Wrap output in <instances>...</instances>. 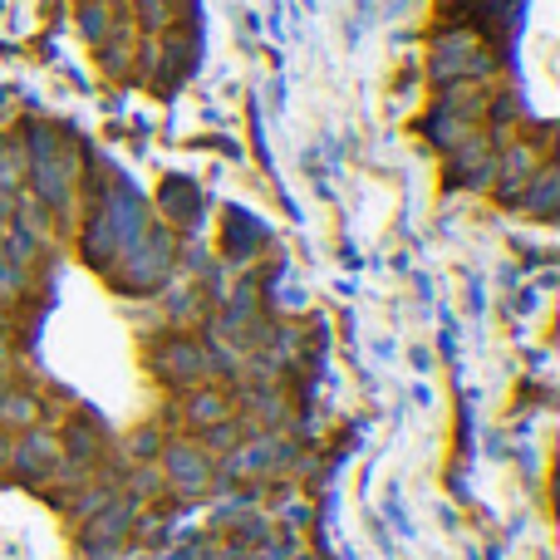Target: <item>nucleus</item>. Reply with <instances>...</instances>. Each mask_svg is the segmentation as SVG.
I'll list each match as a JSON object with an SVG mask.
<instances>
[{"label": "nucleus", "instance_id": "nucleus-1", "mask_svg": "<svg viewBox=\"0 0 560 560\" xmlns=\"http://www.w3.org/2000/svg\"><path fill=\"white\" fill-rule=\"evenodd\" d=\"M173 266H177V236L167 232V226H143V232L118 252V261L108 266L104 276L114 280V290H124V295H148V290L167 285Z\"/></svg>", "mask_w": 560, "mask_h": 560}, {"label": "nucleus", "instance_id": "nucleus-2", "mask_svg": "<svg viewBox=\"0 0 560 560\" xmlns=\"http://www.w3.org/2000/svg\"><path fill=\"white\" fill-rule=\"evenodd\" d=\"M148 364H153V374L163 378L167 388H192V384H207L212 378V349H207L202 335H187V329H173V335H163L153 349H148Z\"/></svg>", "mask_w": 560, "mask_h": 560}, {"label": "nucleus", "instance_id": "nucleus-3", "mask_svg": "<svg viewBox=\"0 0 560 560\" xmlns=\"http://www.w3.org/2000/svg\"><path fill=\"white\" fill-rule=\"evenodd\" d=\"M158 472H163V492L202 497L217 482V457L197 438H167L158 453Z\"/></svg>", "mask_w": 560, "mask_h": 560}, {"label": "nucleus", "instance_id": "nucleus-4", "mask_svg": "<svg viewBox=\"0 0 560 560\" xmlns=\"http://www.w3.org/2000/svg\"><path fill=\"white\" fill-rule=\"evenodd\" d=\"M492 69L497 55L472 30H447L433 45V79H443V84H482V79H492Z\"/></svg>", "mask_w": 560, "mask_h": 560}, {"label": "nucleus", "instance_id": "nucleus-5", "mask_svg": "<svg viewBox=\"0 0 560 560\" xmlns=\"http://www.w3.org/2000/svg\"><path fill=\"white\" fill-rule=\"evenodd\" d=\"M59 457H65L59 453V433L45 428V423H35V428H25V433L10 438V477H15V482L39 487L59 467Z\"/></svg>", "mask_w": 560, "mask_h": 560}, {"label": "nucleus", "instance_id": "nucleus-6", "mask_svg": "<svg viewBox=\"0 0 560 560\" xmlns=\"http://www.w3.org/2000/svg\"><path fill=\"white\" fill-rule=\"evenodd\" d=\"M59 453L69 457V463H84L89 472H98V467L108 463V438L98 423H89L84 413H65L59 418Z\"/></svg>", "mask_w": 560, "mask_h": 560}, {"label": "nucleus", "instance_id": "nucleus-7", "mask_svg": "<svg viewBox=\"0 0 560 560\" xmlns=\"http://www.w3.org/2000/svg\"><path fill=\"white\" fill-rule=\"evenodd\" d=\"M222 418H232V394H226V384H192L183 388V404H177V423L187 428V433H202V428L222 423Z\"/></svg>", "mask_w": 560, "mask_h": 560}, {"label": "nucleus", "instance_id": "nucleus-8", "mask_svg": "<svg viewBox=\"0 0 560 560\" xmlns=\"http://www.w3.org/2000/svg\"><path fill=\"white\" fill-rule=\"evenodd\" d=\"M45 413L55 418H65V408H49L45 398L35 394V388H25V384H15V378H10L5 388H0V433H25V428H35V423H45Z\"/></svg>", "mask_w": 560, "mask_h": 560}, {"label": "nucleus", "instance_id": "nucleus-9", "mask_svg": "<svg viewBox=\"0 0 560 560\" xmlns=\"http://www.w3.org/2000/svg\"><path fill=\"white\" fill-rule=\"evenodd\" d=\"M447 177H453L457 187H492V177H497V143L487 133H472L467 143H457Z\"/></svg>", "mask_w": 560, "mask_h": 560}, {"label": "nucleus", "instance_id": "nucleus-10", "mask_svg": "<svg viewBox=\"0 0 560 560\" xmlns=\"http://www.w3.org/2000/svg\"><path fill=\"white\" fill-rule=\"evenodd\" d=\"M212 300H207L202 280H177V285L163 290V315L167 325H192V319H207Z\"/></svg>", "mask_w": 560, "mask_h": 560}, {"label": "nucleus", "instance_id": "nucleus-11", "mask_svg": "<svg viewBox=\"0 0 560 560\" xmlns=\"http://www.w3.org/2000/svg\"><path fill=\"white\" fill-rule=\"evenodd\" d=\"M30 295H35V266H25V261L0 252V310L25 305Z\"/></svg>", "mask_w": 560, "mask_h": 560}, {"label": "nucleus", "instance_id": "nucleus-12", "mask_svg": "<svg viewBox=\"0 0 560 560\" xmlns=\"http://www.w3.org/2000/svg\"><path fill=\"white\" fill-rule=\"evenodd\" d=\"M556 192H560L556 167L541 163V167L532 173V183L522 187V197H516V202H522V212H532V217H551V212H556Z\"/></svg>", "mask_w": 560, "mask_h": 560}, {"label": "nucleus", "instance_id": "nucleus-13", "mask_svg": "<svg viewBox=\"0 0 560 560\" xmlns=\"http://www.w3.org/2000/svg\"><path fill=\"white\" fill-rule=\"evenodd\" d=\"M25 143H10V138H0V192L20 197V187H25Z\"/></svg>", "mask_w": 560, "mask_h": 560}, {"label": "nucleus", "instance_id": "nucleus-14", "mask_svg": "<svg viewBox=\"0 0 560 560\" xmlns=\"http://www.w3.org/2000/svg\"><path fill=\"white\" fill-rule=\"evenodd\" d=\"M163 443H167L163 428H153V423L138 428V433H128V443H124V463H128V467H138V463H158Z\"/></svg>", "mask_w": 560, "mask_h": 560}, {"label": "nucleus", "instance_id": "nucleus-15", "mask_svg": "<svg viewBox=\"0 0 560 560\" xmlns=\"http://www.w3.org/2000/svg\"><path fill=\"white\" fill-rule=\"evenodd\" d=\"M242 438H246V423H242V418H222V423H212V428H202V433H197V443H202L207 447V453H212V457H222V453H232V447L236 443H242Z\"/></svg>", "mask_w": 560, "mask_h": 560}, {"label": "nucleus", "instance_id": "nucleus-16", "mask_svg": "<svg viewBox=\"0 0 560 560\" xmlns=\"http://www.w3.org/2000/svg\"><path fill=\"white\" fill-rule=\"evenodd\" d=\"M79 20H84V35L94 39V45H104V39H108V30H114V15H108V5H104V0H89V5H84V15H79Z\"/></svg>", "mask_w": 560, "mask_h": 560}, {"label": "nucleus", "instance_id": "nucleus-17", "mask_svg": "<svg viewBox=\"0 0 560 560\" xmlns=\"http://www.w3.org/2000/svg\"><path fill=\"white\" fill-rule=\"evenodd\" d=\"M138 25L143 30H167L173 25V0H138Z\"/></svg>", "mask_w": 560, "mask_h": 560}, {"label": "nucleus", "instance_id": "nucleus-18", "mask_svg": "<svg viewBox=\"0 0 560 560\" xmlns=\"http://www.w3.org/2000/svg\"><path fill=\"white\" fill-rule=\"evenodd\" d=\"M232 541H266L261 516H232Z\"/></svg>", "mask_w": 560, "mask_h": 560}, {"label": "nucleus", "instance_id": "nucleus-19", "mask_svg": "<svg viewBox=\"0 0 560 560\" xmlns=\"http://www.w3.org/2000/svg\"><path fill=\"white\" fill-rule=\"evenodd\" d=\"M15 359V325H10V310H0V369H10Z\"/></svg>", "mask_w": 560, "mask_h": 560}, {"label": "nucleus", "instance_id": "nucleus-20", "mask_svg": "<svg viewBox=\"0 0 560 560\" xmlns=\"http://www.w3.org/2000/svg\"><path fill=\"white\" fill-rule=\"evenodd\" d=\"M0 477H10V433H0Z\"/></svg>", "mask_w": 560, "mask_h": 560}]
</instances>
